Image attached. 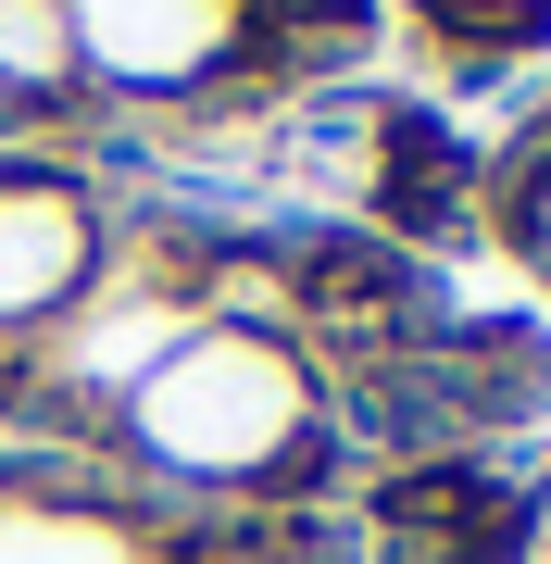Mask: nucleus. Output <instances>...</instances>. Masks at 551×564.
Here are the masks:
<instances>
[{"mask_svg":"<svg viewBox=\"0 0 551 564\" xmlns=\"http://www.w3.org/2000/svg\"><path fill=\"white\" fill-rule=\"evenodd\" d=\"M113 226L63 163H0V326H63L101 276Z\"/></svg>","mask_w":551,"mask_h":564,"instance_id":"1","label":"nucleus"},{"mask_svg":"<svg viewBox=\"0 0 551 564\" xmlns=\"http://www.w3.org/2000/svg\"><path fill=\"white\" fill-rule=\"evenodd\" d=\"M288 302H301V339H327L339 364H376V351L427 339V276H414V251L364 239V226L288 251Z\"/></svg>","mask_w":551,"mask_h":564,"instance_id":"2","label":"nucleus"},{"mask_svg":"<svg viewBox=\"0 0 551 564\" xmlns=\"http://www.w3.org/2000/svg\"><path fill=\"white\" fill-rule=\"evenodd\" d=\"M502 502H514V489L476 452H427V464H388V477H376L364 527H376V540H464V527H489Z\"/></svg>","mask_w":551,"mask_h":564,"instance_id":"3","label":"nucleus"},{"mask_svg":"<svg viewBox=\"0 0 551 564\" xmlns=\"http://www.w3.org/2000/svg\"><path fill=\"white\" fill-rule=\"evenodd\" d=\"M414 25H427L451 63H527V51H551V0H427Z\"/></svg>","mask_w":551,"mask_h":564,"instance_id":"4","label":"nucleus"},{"mask_svg":"<svg viewBox=\"0 0 551 564\" xmlns=\"http://www.w3.org/2000/svg\"><path fill=\"white\" fill-rule=\"evenodd\" d=\"M476 214H489L502 239H514V251H527L539 276H551V163H539V151L489 163V176H476Z\"/></svg>","mask_w":551,"mask_h":564,"instance_id":"5","label":"nucleus"},{"mask_svg":"<svg viewBox=\"0 0 551 564\" xmlns=\"http://www.w3.org/2000/svg\"><path fill=\"white\" fill-rule=\"evenodd\" d=\"M527 151H539V163H551V113H539V126H527Z\"/></svg>","mask_w":551,"mask_h":564,"instance_id":"6","label":"nucleus"},{"mask_svg":"<svg viewBox=\"0 0 551 564\" xmlns=\"http://www.w3.org/2000/svg\"><path fill=\"white\" fill-rule=\"evenodd\" d=\"M414 13H427V0H414Z\"/></svg>","mask_w":551,"mask_h":564,"instance_id":"7","label":"nucleus"}]
</instances>
